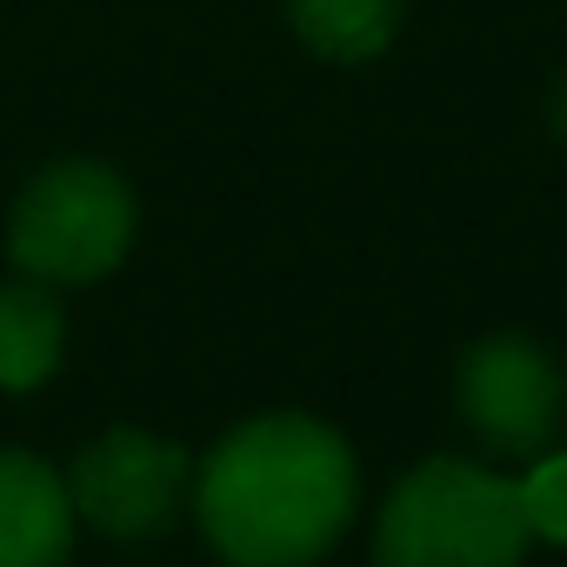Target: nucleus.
<instances>
[{"label":"nucleus","instance_id":"nucleus-4","mask_svg":"<svg viewBox=\"0 0 567 567\" xmlns=\"http://www.w3.org/2000/svg\"><path fill=\"white\" fill-rule=\"evenodd\" d=\"M567 414V381L554 368L547 348L520 341V334H494L481 348H467L461 361V421L487 454H540L560 434Z\"/></svg>","mask_w":567,"mask_h":567},{"label":"nucleus","instance_id":"nucleus-5","mask_svg":"<svg viewBox=\"0 0 567 567\" xmlns=\"http://www.w3.org/2000/svg\"><path fill=\"white\" fill-rule=\"evenodd\" d=\"M181 494H187V454L141 427H107L68 474V501L114 540L161 534Z\"/></svg>","mask_w":567,"mask_h":567},{"label":"nucleus","instance_id":"nucleus-8","mask_svg":"<svg viewBox=\"0 0 567 567\" xmlns=\"http://www.w3.org/2000/svg\"><path fill=\"white\" fill-rule=\"evenodd\" d=\"M288 21L328 61H374L401 28V0H288Z\"/></svg>","mask_w":567,"mask_h":567},{"label":"nucleus","instance_id":"nucleus-3","mask_svg":"<svg viewBox=\"0 0 567 567\" xmlns=\"http://www.w3.org/2000/svg\"><path fill=\"white\" fill-rule=\"evenodd\" d=\"M134 240V194L114 167L61 161L34 174V187L14 207V260L41 288H74L121 267Z\"/></svg>","mask_w":567,"mask_h":567},{"label":"nucleus","instance_id":"nucleus-6","mask_svg":"<svg viewBox=\"0 0 567 567\" xmlns=\"http://www.w3.org/2000/svg\"><path fill=\"white\" fill-rule=\"evenodd\" d=\"M74 547L68 481L34 454H0V567H61Z\"/></svg>","mask_w":567,"mask_h":567},{"label":"nucleus","instance_id":"nucleus-10","mask_svg":"<svg viewBox=\"0 0 567 567\" xmlns=\"http://www.w3.org/2000/svg\"><path fill=\"white\" fill-rule=\"evenodd\" d=\"M554 127H560V141H567V81H560V94H554Z\"/></svg>","mask_w":567,"mask_h":567},{"label":"nucleus","instance_id":"nucleus-1","mask_svg":"<svg viewBox=\"0 0 567 567\" xmlns=\"http://www.w3.org/2000/svg\"><path fill=\"white\" fill-rule=\"evenodd\" d=\"M194 507L234 567H308L354 520V454L308 414H267L207 454Z\"/></svg>","mask_w":567,"mask_h":567},{"label":"nucleus","instance_id":"nucleus-7","mask_svg":"<svg viewBox=\"0 0 567 567\" xmlns=\"http://www.w3.org/2000/svg\"><path fill=\"white\" fill-rule=\"evenodd\" d=\"M68 341V321L54 308V295L41 280H21V288H0V388L28 394L54 374Z\"/></svg>","mask_w":567,"mask_h":567},{"label":"nucleus","instance_id":"nucleus-9","mask_svg":"<svg viewBox=\"0 0 567 567\" xmlns=\"http://www.w3.org/2000/svg\"><path fill=\"white\" fill-rule=\"evenodd\" d=\"M520 487V514H527V534H540V540H554V547H567V454H547L527 481H514Z\"/></svg>","mask_w":567,"mask_h":567},{"label":"nucleus","instance_id":"nucleus-2","mask_svg":"<svg viewBox=\"0 0 567 567\" xmlns=\"http://www.w3.org/2000/svg\"><path fill=\"white\" fill-rule=\"evenodd\" d=\"M527 540L514 481L474 461H427L388 494L374 567H520Z\"/></svg>","mask_w":567,"mask_h":567}]
</instances>
